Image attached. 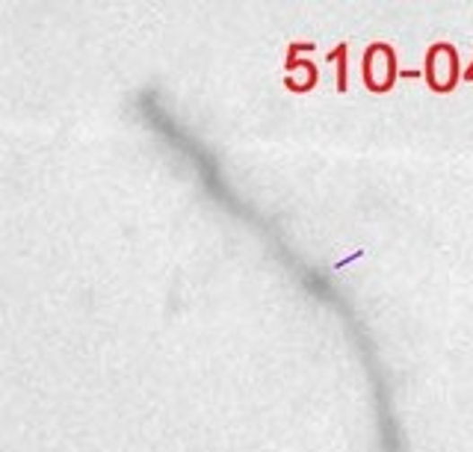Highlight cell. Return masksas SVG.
<instances>
[{
	"label": "cell",
	"instance_id": "cell-1",
	"mask_svg": "<svg viewBox=\"0 0 473 452\" xmlns=\"http://www.w3.org/2000/svg\"><path fill=\"white\" fill-rule=\"evenodd\" d=\"M394 80V54L388 48H373L367 56V83L373 89H388Z\"/></svg>",
	"mask_w": 473,
	"mask_h": 452
},
{
	"label": "cell",
	"instance_id": "cell-2",
	"mask_svg": "<svg viewBox=\"0 0 473 452\" xmlns=\"http://www.w3.org/2000/svg\"><path fill=\"white\" fill-rule=\"evenodd\" d=\"M429 80H432V86L435 89L452 86V80H456V56H452L450 48L438 45L429 54Z\"/></svg>",
	"mask_w": 473,
	"mask_h": 452
}]
</instances>
